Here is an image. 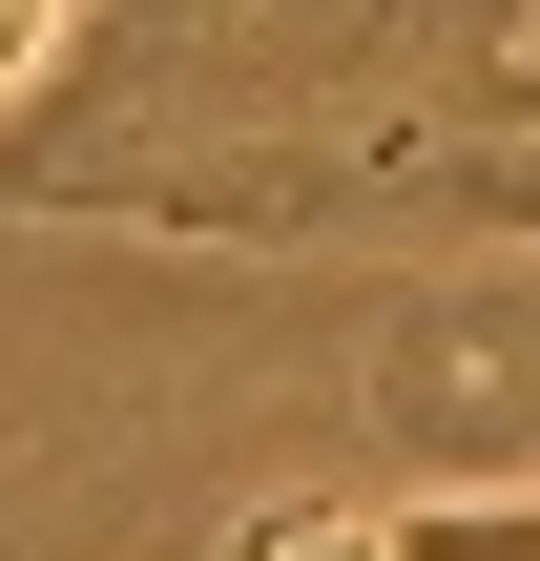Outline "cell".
Here are the masks:
<instances>
[{"label":"cell","mask_w":540,"mask_h":561,"mask_svg":"<svg viewBox=\"0 0 540 561\" xmlns=\"http://www.w3.org/2000/svg\"><path fill=\"white\" fill-rule=\"evenodd\" d=\"M375 416L437 437V500L540 479V291H416L375 333Z\"/></svg>","instance_id":"6da1fadb"},{"label":"cell","mask_w":540,"mask_h":561,"mask_svg":"<svg viewBox=\"0 0 540 561\" xmlns=\"http://www.w3.org/2000/svg\"><path fill=\"white\" fill-rule=\"evenodd\" d=\"M375 541L395 561H540V479H499V500H395Z\"/></svg>","instance_id":"7a4b0ae2"},{"label":"cell","mask_w":540,"mask_h":561,"mask_svg":"<svg viewBox=\"0 0 540 561\" xmlns=\"http://www.w3.org/2000/svg\"><path fill=\"white\" fill-rule=\"evenodd\" d=\"M229 561H395L375 520H229Z\"/></svg>","instance_id":"3957f363"},{"label":"cell","mask_w":540,"mask_h":561,"mask_svg":"<svg viewBox=\"0 0 540 561\" xmlns=\"http://www.w3.org/2000/svg\"><path fill=\"white\" fill-rule=\"evenodd\" d=\"M62 42H83V0H0V104H21V83L62 62Z\"/></svg>","instance_id":"277c9868"}]
</instances>
